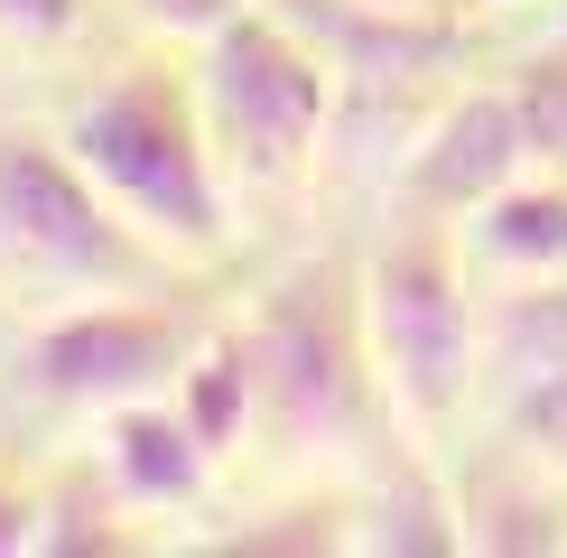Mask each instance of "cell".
Listing matches in <instances>:
<instances>
[{
  "label": "cell",
  "mask_w": 567,
  "mask_h": 558,
  "mask_svg": "<svg viewBox=\"0 0 567 558\" xmlns=\"http://www.w3.org/2000/svg\"><path fill=\"white\" fill-rule=\"evenodd\" d=\"M512 437H522L530 456L567 465V372H530V382H512Z\"/></svg>",
  "instance_id": "16"
},
{
  "label": "cell",
  "mask_w": 567,
  "mask_h": 558,
  "mask_svg": "<svg viewBox=\"0 0 567 558\" xmlns=\"http://www.w3.org/2000/svg\"><path fill=\"white\" fill-rule=\"evenodd\" d=\"M372 10H419V0H372Z\"/></svg>",
  "instance_id": "20"
},
{
  "label": "cell",
  "mask_w": 567,
  "mask_h": 558,
  "mask_svg": "<svg viewBox=\"0 0 567 558\" xmlns=\"http://www.w3.org/2000/svg\"><path fill=\"white\" fill-rule=\"evenodd\" d=\"M465 503V549H567L539 494H456Z\"/></svg>",
  "instance_id": "14"
},
{
  "label": "cell",
  "mask_w": 567,
  "mask_h": 558,
  "mask_svg": "<svg viewBox=\"0 0 567 558\" xmlns=\"http://www.w3.org/2000/svg\"><path fill=\"white\" fill-rule=\"evenodd\" d=\"M512 103H522V122H530L539 168H567V38L539 46L522 75H512Z\"/></svg>",
  "instance_id": "15"
},
{
  "label": "cell",
  "mask_w": 567,
  "mask_h": 558,
  "mask_svg": "<svg viewBox=\"0 0 567 558\" xmlns=\"http://www.w3.org/2000/svg\"><path fill=\"white\" fill-rule=\"evenodd\" d=\"M363 326H372V372L382 401L410 418L419 437L446 428L465 410V382L484 363V326L465 298V242L446 232V215H419L382 232L363 261Z\"/></svg>",
  "instance_id": "4"
},
{
  "label": "cell",
  "mask_w": 567,
  "mask_h": 558,
  "mask_svg": "<svg viewBox=\"0 0 567 558\" xmlns=\"http://www.w3.org/2000/svg\"><path fill=\"white\" fill-rule=\"evenodd\" d=\"M196 103L224 149V177L243 186H289L317 168L336 131L344 75L317 38H298L270 10H233L215 38H196Z\"/></svg>",
  "instance_id": "3"
},
{
  "label": "cell",
  "mask_w": 567,
  "mask_h": 558,
  "mask_svg": "<svg viewBox=\"0 0 567 558\" xmlns=\"http://www.w3.org/2000/svg\"><path fill=\"white\" fill-rule=\"evenodd\" d=\"M224 549H243V558H336L353 549V512L344 503H289V512H261V521H243V530H224Z\"/></svg>",
  "instance_id": "13"
},
{
  "label": "cell",
  "mask_w": 567,
  "mask_h": 558,
  "mask_svg": "<svg viewBox=\"0 0 567 558\" xmlns=\"http://www.w3.org/2000/svg\"><path fill=\"white\" fill-rule=\"evenodd\" d=\"M56 140L84 158L93 186H103L158 251H186V261L224 251V186H233L224 149H215V131H205L196 84L168 75L158 56H131V65H112V75H93L75 103H65Z\"/></svg>",
  "instance_id": "1"
},
{
  "label": "cell",
  "mask_w": 567,
  "mask_h": 558,
  "mask_svg": "<svg viewBox=\"0 0 567 558\" xmlns=\"http://www.w3.org/2000/svg\"><path fill=\"white\" fill-rule=\"evenodd\" d=\"M465 232V261L512 279V289H539V279H567V177H512L503 196H484Z\"/></svg>",
  "instance_id": "9"
},
{
  "label": "cell",
  "mask_w": 567,
  "mask_h": 558,
  "mask_svg": "<svg viewBox=\"0 0 567 558\" xmlns=\"http://www.w3.org/2000/svg\"><path fill=\"white\" fill-rule=\"evenodd\" d=\"M122 484L103 475V494H93L84 475H65L56 494H38V558H122L140 549L131 530H122Z\"/></svg>",
  "instance_id": "12"
},
{
  "label": "cell",
  "mask_w": 567,
  "mask_h": 558,
  "mask_svg": "<svg viewBox=\"0 0 567 558\" xmlns=\"http://www.w3.org/2000/svg\"><path fill=\"white\" fill-rule=\"evenodd\" d=\"M177 410H186V428L215 447V465L243 456V437H261V363H251V335H243V326H215V335L186 354Z\"/></svg>",
  "instance_id": "10"
},
{
  "label": "cell",
  "mask_w": 567,
  "mask_h": 558,
  "mask_svg": "<svg viewBox=\"0 0 567 558\" xmlns=\"http://www.w3.org/2000/svg\"><path fill=\"white\" fill-rule=\"evenodd\" d=\"M131 10H140V19H150V29H158V38H215V29H224V19H233V10H243V0H131Z\"/></svg>",
  "instance_id": "18"
},
{
  "label": "cell",
  "mask_w": 567,
  "mask_h": 558,
  "mask_svg": "<svg viewBox=\"0 0 567 558\" xmlns=\"http://www.w3.org/2000/svg\"><path fill=\"white\" fill-rule=\"evenodd\" d=\"M205 335H215V326H205L196 308H168V298L122 289V298H84V308L29 326L19 372H29L38 401L112 418V410H131V401L177 391V372H186V354H196Z\"/></svg>",
  "instance_id": "6"
},
{
  "label": "cell",
  "mask_w": 567,
  "mask_h": 558,
  "mask_svg": "<svg viewBox=\"0 0 567 558\" xmlns=\"http://www.w3.org/2000/svg\"><path fill=\"white\" fill-rule=\"evenodd\" d=\"M353 549H429V558H446V549H465V503L456 494H437V475L429 465H400V494L382 484L372 494V512H353Z\"/></svg>",
  "instance_id": "11"
},
{
  "label": "cell",
  "mask_w": 567,
  "mask_h": 558,
  "mask_svg": "<svg viewBox=\"0 0 567 558\" xmlns=\"http://www.w3.org/2000/svg\"><path fill=\"white\" fill-rule=\"evenodd\" d=\"M84 29H93V0H0L10 46H75Z\"/></svg>",
  "instance_id": "17"
},
{
  "label": "cell",
  "mask_w": 567,
  "mask_h": 558,
  "mask_svg": "<svg viewBox=\"0 0 567 558\" xmlns=\"http://www.w3.org/2000/svg\"><path fill=\"white\" fill-rule=\"evenodd\" d=\"M530 168H539V149H530V122H522V103H512V84L456 93V103H437V122L400 149V205L465 224L484 196H503V186L530 177Z\"/></svg>",
  "instance_id": "7"
},
{
  "label": "cell",
  "mask_w": 567,
  "mask_h": 558,
  "mask_svg": "<svg viewBox=\"0 0 567 558\" xmlns=\"http://www.w3.org/2000/svg\"><path fill=\"white\" fill-rule=\"evenodd\" d=\"M103 475L122 484L131 512H196L215 484V447L186 428L177 391H158V401H131L103 418Z\"/></svg>",
  "instance_id": "8"
},
{
  "label": "cell",
  "mask_w": 567,
  "mask_h": 558,
  "mask_svg": "<svg viewBox=\"0 0 567 558\" xmlns=\"http://www.w3.org/2000/svg\"><path fill=\"white\" fill-rule=\"evenodd\" d=\"M251 363H261V437L279 456H336L372 428L382 372H372V326H363V270L344 261H298L270 279L251 308Z\"/></svg>",
  "instance_id": "2"
},
{
  "label": "cell",
  "mask_w": 567,
  "mask_h": 558,
  "mask_svg": "<svg viewBox=\"0 0 567 558\" xmlns=\"http://www.w3.org/2000/svg\"><path fill=\"white\" fill-rule=\"evenodd\" d=\"M0 261L75 298L150 289L168 251L93 186L56 131H0Z\"/></svg>",
  "instance_id": "5"
},
{
  "label": "cell",
  "mask_w": 567,
  "mask_h": 558,
  "mask_svg": "<svg viewBox=\"0 0 567 558\" xmlns=\"http://www.w3.org/2000/svg\"><path fill=\"white\" fill-rule=\"evenodd\" d=\"M0 558H38V494L0 465Z\"/></svg>",
  "instance_id": "19"
}]
</instances>
